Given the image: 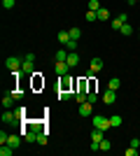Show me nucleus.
I'll return each mask as SVG.
<instances>
[{
	"mask_svg": "<svg viewBox=\"0 0 140 156\" xmlns=\"http://www.w3.org/2000/svg\"><path fill=\"white\" fill-rule=\"evenodd\" d=\"M131 147H135V149L140 147V140H138V137H133V140H131Z\"/></svg>",
	"mask_w": 140,
	"mask_h": 156,
	"instance_id": "4c0bfd02",
	"label": "nucleus"
},
{
	"mask_svg": "<svg viewBox=\"0 0 140 156\" xmlns=\"http://www.w3.org/2000/svg\"><path fill=\"white\" fill-rule=\"evenodd\" d=\"M103 65H105V63H103V58L96 56V58H91V63H89V70H91V72H100V70H103Z\"/></svg>",
	"mask_w": 140,
	"mask_h": 156,
	"instance_id": "39448f33",
	"label": "nucleus"
},
{
	"mask_svg": "<svg viewBox=\"0 0 140 156\" xmlns=\"http://www.w3.org/2000/svg\"><path fill=\"white\" fill-rule=\"evenodd\" d=\"M7 144H12L14 149H19V147H21V133H19V135H9V137H7Z\"/></svg>",
	"mask_w": 140,
	"mask_h": 156,
	"instance_id": "9b49d317",
	"label": "nucleus"
},
{
	"mask_svg": "<svg viewBox=\"0 0 140 156\" xmlns=\"http://www.w3.org/2000/svg\"><path fill=\"white\" fill-rule=\"evenodd\" d=\"M2 7H5V9H12V7H14V0H2Z\"/></svg>",
	"mask_w": 140,
	"mask_h": 156,
	"instance_id": "f704fd0d",
	"label": "nucleus"
},
{
	"mask_svg": "<svg viewBox=\"0 0 140 156\" xmlns=\"http://www.w3.org/2000/svg\"><path fill=\"white\" fill-rule=\"evenodd\" d=\"M126 2H128V5H131V0H126Z\"/></svg>",
	"mask_w": 140,
	"mask_h": 156,
	"instance_id": "a19ab883",
	"label": "nucleus"
},
{
	"mask_svg": "<svg viewBox=\"0 0 140 156\" xmlns=\"http://www.w3.org/2000/svg\"><path fill=\"white\" fill-rule=\"evenodd\" d=\"M70 86H73V79L66 75V77H63V82L59 84V91H70Z\"/></svg>",
	"mask_w": 140,
	"mask_h": 156,
	"instance_id": "ddd939ff",
	"label": "nucleus"
},
{
	"mask_svg": "<svg viewBox=\"0 0 140 156\" xmlns=\"http://www.w3.org/2000/svg\"><path fill=\"white\" fill-rule=\"evenodd\" d=\"M107 119H110V126H112V128H119V126H121V117H119V114H114V117H107Z\"/></svg>",
	"mask_w": 140,
	"mask_h": 156,
	"instance_id": "aec40b11",
	"label": "nucleus"
},
{
	"mask_svg": "<svg viewBox=\"0 0 140 156\" xmlns=\"http://www.w3.org/2000/svg\"><path fill=\"white\" fill-rule=\"evenodd\" d=\"M91 112H93V105L91 103H82L80 105V117H91Z\"/></svg>",
	"mask_w": 140,
	"mask_h": 156,
	"instance_id": "1a4fd4ad",
	"label": "nucleus"
},
{
	"mask_svg": "<svg viewBox=\"0 0 140 156\" xmlns=\"http://www.w3.org/2000/svg\"><path fill=\"white\" fill-rule=\"evenodd\" d=\"M87 21H98V12H91V9H89L87 12Z\"/></svg>",
	"mask_w": 140,
	"mask_h": 156,
	"instance_id": "72a5a7b5",
	"label": "nucleus"
},
{
	"mask_svg": "<svg viewBox=\"0 0 140 156\" xmlns=\"http://www.w3.org/2000/svg\"><path fill=\"white\" fill-rule=\"evenodd\" d=\"M103 133H105V130H100V128H96V130H93V133H91V140H93V142H100V140H103V137H105V135H103Z\"/></svg>",
	"mask_w": 140,
	"mask_h": 156,
	"instance_id": "f3484780",
	"label": "nucleus"
},
{
	"mask_svg": "<svg viewBox=\"0 0 140 156\" xmlns=\"http://www.w3.org/2000/svg\"><path fill=\"white\" fill-rule=\"evenodd\" d=\"M126 14H119V16H117V19H112V30H121V26H124V23H126Z\"/></svg>",
	"mask_w": 140,
	"mask_h": 156,
	"instance_id": "6e6552de",
	"label": "nucleus"
},
{
	"mask_svg": "<svg viewBox=\"0 0 140 156\" xmlns=\"http://www.w3.org/2000/svg\"><path fill=\"white\" fill-rule=\"evenodd\" d=\"M75 91H84V93H89V77H80V79H77Z\"/></svg>",
	"mask_w": 140,
	"mask_h": 156,
	"instance_id": "20e7f679",
	"label": "nucleus"
},
{
	"mask_svg": "<svg viewBox=\"0 0 140 156\" xmlns=\"http://www.w3.org/2000/svg\"><path fill=\"white\" fill-rule=\"evenodd\" d=\"M75 98V91H59V100H70Z\"/></svg>",
	"mask_w": 140,
	"mask_h": 156,
	"instance_id": "4be33fe9",
	"label": "nucleus"
},
{
	"mask_svg": "<svg viewBox=\"0 0 140 156\" xmlns=\"http://www.w3.org/2000/svg\"><path fill=\"white\" fill-rule=\"evenodd\" d=\"M14 100H16V98H14L12 93H9V96H5V98H2V107H5V110H9V107L14 105Z\"/></svg>",
	"mask_w": 140,
	"mask_h": 156,
	"instance_id": "2eb2a0df",
	"label": "nucleus"
},
{
	"mask_svg": "<svg viewBox=\"0 0 140 156\" xmlns=\"http://www.w3.org/2000/svg\"><path fill=\"white\" fill-rule=\"evenodd\" d=\"M12 96H14V98H21V96H23V91H19V89H14V91H12Z\"/></svg>",
	"mask_w": 140,
	"mask_h": 156,
	"instance_id": "58836bf2",
	"label": "nucleus"
},
{
	"mask_svg": "<svg viewBox=\"0 0 140 156\" xmlns=\"http://www.w3.org/2000/svg\"><path fill=\"white\" fill-rule=\"evenodd\" d=\"M68 65H70V70H73V68H77V65H80V54L77 51H70L68 54V61H66Z\"/></svg>",
	"mask_w": 140,
	"mask_h": 156,
	"instance_id": "0eeeda50",
	"label": "nucleus"
},
{
	"mask_svg": "<svg viewBox=\"0 0 140 156\" xmlns=\"http://www.w3.org/2000/svg\"><path fill=\"white\" fill-rule=\"evenodd\" d=\"M38 142H40L42 147L47 144V133H45V130H42V133H38Z\"/></svg>",
	"mask_w": 140,
	"mask_h": 156,
	"instance_id": "473e14b6",
	"label": "nucleus"
},
{
	"mask_svg": "<svg viewBox=\"0 0 140 156\" xmlns=\"http://www.w3.org/2000/svg\"><path fill=\"white\" fill-rule=\"evenodd\" d=\"M35 58H38L35 54H26V56H23V61H31V63H35Z\"/></svg>",
	"mask_w": 140,
	"mask_h": 156,
	"instance_id": "c9c22d12",
	"label": "nucleus"
},
{
	"mask_svg": "<svg viewBox=\"0 0 140 156\" xmlns=\"http://www.w3.org/2000/svg\"><path fill=\"white\" fill-rule=\"evenodd\" d=\"M68 40H70V33H68V30H61V33H59V42L66 47V44H68Z\"/></svg>",
	"mask_w": 140,
	"mask_h": 156,
	"instance_id": "6ab92c4d",
	"label": "nucleus"
},
{
	"mask_svg": "<svg viewBox=\"0 0 140 156\" xmlns=\"http://www.w3.org/2000/svg\"><path fill=\"white\" fill-rule=\"evenodd\" d=\"M68 33H70V37H73V40H80V37H82V30H80L77 26H73V28H70Z\"/></svg>",
	"mask_w": 140,
	"mask_h": 156,
	"instance_id": "5701e85b",
	"label": "nucleus"
},
{
	"mask_svg": "<svg viewBox=\"0 0 140 156\" xmlns=\"http://www.w3.org/2000/svg\"><path fill=\"white\" fill-rule=\"evenodd\" d=\"M87 103L96 105V103H98V93H96V91H89V93H87Z\"/></svg>",
	"mask_w": 140,
	"mask_h": 156,
	"instance_id": "b1692460",
	"label": "nucleus"
},
{
	"mask_svg": "<svg viewBox=\"0 0 140 156\" xmlns=\"http://www.w3.org/2000/svg\"><path fill=\"white\" fill-rule=\"evenodd\" d=\"M138 33H140V26H138Z\"/></svg>",
	"mask_w": 140,
	"mask_h": 156,
	"instance_id": "79ce46f5",
	"label": "nucleus"
},
{
	"mask_svg": "<svg viewBox=\"0 0 140 156\" xmlns=\"http://www.w3.org/2000/svg\"><path fill=\"white\" fill-rule=\"evenodd\" d=\"M21 65H23V58H21V56H9V58L5 61V68L7 70H21Z\"/></svg>",
	"mask_w": 140,
	"mask_h": 156,
	"instance_id": "f03ea898",
	"label": "nucleus"
},
{
	"mask_svg": "<svg viewBox=\"0 0 140 156\" xmlns=\"http://www.w3.org/2000/svg\"><path fill=\"white\" fill-rule=\"evenodd\" d=\"M135 2H140V0H131V5H135Z\"/></svg>",
	"mask_w": 140,
	"mask_h": 156,
	"instance_id": "ea45409f",
	"label": "nucleus"
},
{
	"mask_svg": "<svg viewBox=\"0 0 140 156\" xmlns=\"http://www.w3.org/2000/svg\"><path fill=\"white\" fill-rule=\"evenodd\" d=\"M103 103L105 105H114L117 103V91H114V89H107V91L103 93Z\"/></svg>",
	"mask_w": 140,
	"mask_h": 156,
	"instance_id": "7ed1b4c3",
	"label": "nucleus"
},
{
	"mask_svg": "<svg viewBox=\"0 0 140 156\" xmlns=\"http://www.w3.org/2000/svg\"><path fill=\"white\" fill-rule=\"evenodd\" d=\"M40 86H45V79H40V75L35 72V77H33V89H40Z\"/></svg>",
	"mask_w": 140,
	"mask_h": 156,
	"instance_id": "cd10ccee",
	"label": "nucleus"
},
{
	"mask_svg": "<svg viewBox=\"0 0 140 156\" xmlns=\"http://www.w3.org/2000/svg\"><path fill=\"white\" fill-rule=\"evenodd\" d=\"M77 44H80V40L70 37V40H68V44H66V49H68V51H77Z\"/></svg>",
	"mask_w": 140,
	"mask_h": 156,
	"instance_id": "412c9836",
	"label": "nucleus"
},
{
	"mask_svg": "<svg viewBox=\"0 0 140 156\" xmlns=\"http://www.w3.org/2000/svg\"><path fill=\"white\" fill-rule=\"evenodd\" d=\"M14 114H16V119L21 121V119L26 117V107H16V110H14Z\"/></svg>",
	"mask_w": 140,
	"mask_h": 156,
	"instance_id": "7c9ffc66",
	"label": "nucleus"
},
{
	"mask_svg": "<svg viewBox=\"0 0 140 156\" xmlns=\"http://www.w3.org/2000/svg\"><path fill=\"white\" fill-rule=\"evenodd\" d=\"M14 121H19L14 112H2V124H14Z\"/></svg>",
	"mask_w": 140,
	"mask_h": 156,
	"instance_id": "f8f14e48",
	"label": "nucleus"
},
{
	"mask_svg": "<svg viewBox=\"0 0 140 156\" xmlns=\"http://www.w3.org/2000/svg\"><path fill=\"white\" fill-rule=\"evenodd\" d=\"M68 70H70V65L66 63V61H56V75H61V77H66Z\"/></svg>",
	"mask_w": 140,
	"mask_h": 156,
	"instance_id": "423d86ee",
	"label": "nucleus"
},
{
	"mask_svg": "<svg viewBox=\"0 0 140 156\" xmlns=\"http://www.w3.org/2000/svg\"><path fill=\"white\" fill-rule=\"evenodd\" d=\"M110 149H112V142L103 137V140H100V151H110Z\"/></svg>",
	"mask_w": 140,
	"mask_h": 156,
	"instance_id": "393cba45",
	"label": "nucleus"
},
{
	"mask_svg": "<svg viewBox=\"0 0 140 156\" xmlns=\"http://www.w3.org/2000/svg\"><path fill=\"white\" fill-rule=\"evenodd\" d=\"M89 9H91V12H98V9H100L98 0H89Z\"/></svg>",
	"mask_w": 140,
	"mask_h": 156,
	"instance_id": "2f4dec72",
	"label": "nucleus"
},
{
	"mask_svg": "<svg viewBox=\"0 0 140 156\" xmlns=\"http://www.w3.org/2000/svg\"><path fill=\"white\" fill-rule=\"evenodd\" d=\"M75 100H77V103H87V93H84V91H75Z\"/></svg>",
	"mask_w": 140,
	"mask_h": 156,
	"instance_id": "c85d7f7f",
	"label": "nucleus"
},
{
	"mask_svg": "<svg viewBox=\"0 0 140 156\" xmlns=\"http://www.w3.org/2000/svg\"><path fill=\"white\" fill-rule=\"evenodd\" d=\"M119 86H121V82H119V79H117V77H112V79H110V82H107V89H114V91H117Z\"/></svg>",
	"mask_w": 140,
	"mask_h": 156,
	"instance_id": "a878e982",
	"label": "nucleus"
},
{
	"mask_svg": "<svg viewBox=\"0 0 140 156\" xmlns=\"http://www.w3.org/2000/svg\"><path fill=\"white\" fill-rule=\"evenodd\" d=\"M119 33H121V35H131V33H133V26H131V23H124Z\"/></svg>",
	"mask_w": 140,
	"mask_h": 156,
	"instance_id": "c756f323",
	"label": "nucleus"
},
{
	"mask_svg": "<svg viewBox=\"0 0 140 156\" xmlns=\"http://www.w3.org/2000/svg\"><path fill=\"white\" fill-rule=\"evenodd\" d=\"M68 54H70V51H68L66 47H61L59 51H56V61H68Z\"/></svg>",
	"mask_w": 140,
	"mask_h": 156,
	"instance_id": "dca6fc26",
	"label": "nucleus"
},
{
	"mask_svg": "<svg viewBox=\"0 0 140 156\" xmlns=\"http://www.w3.org/2000/svg\"><path fill=\"white\" fill-rule=\"evenodd\" d=\"M12 154H14L12 144H0V156H12Z\"/></svg>",
	"mask_w": 140,
	"mask_h": 156,
	"instance_id": "4468645a",
	"label": "nucleus"
},
{
	"mask_svg": "<svg viewBox=\"0 0 140 156\" xmlns=\"http://www.w3.org/2000/svg\"><path fill=\"white\" fill-rule=\"evenodd\" d=\"M23 137H26V142H38V133H35V130H28Z\"/></svg>",
	"mask_w": 140,
	"mask_h": 156,
	"instance_id": "bb28decb",
	"label": "nucleus"
},
{
	"mask_svg": "<svg viewBox=\"0 0 140 156\" xmlns=\"http://www.w3.org/2000/svg\"><path fill=\"white\" fill-rule=\"evenodd\" d=\"M21 72H23V75H35V63H31V61H23V65H21Z\"/></svg>",
	"mask_w": 140,
	"mask_h": 156,
	"instance_id": "9d476101",
	"label": "nucleus"
},
{
	"mask_svg": "<svg viewBox=\"0 0 140 156\" xmlns=\"http://www.w3.org/2000/svg\"><path fill=\"white\" fill-rule=\"evenodd\" d=\"M107 19H110V9L100 7V9H98V21H107Z\"/></svg>",
	"mask_w": 140,
	"mask_h": 156,
	"instance_id": "a211bd4d",
	"label": "nucleus"
},
{
	"mask_svg": "<svg viewBox=\"0 0 140 156\" xmlns=\"http://www.w3.org/2000/svg\"><path fill=\"white\" fill-rule=\"evenodd\" d=\"M93 128H100V130H110L112 126H110V119L103 117V114H93Z\"/></svg>",
	"mask_w": 140,
	"mask_h": 156,
	"instance_id": "f257e3e1",
	"label": "nucleus"
},
{
	"mask_svg": "<svg viewBox=\"0 0 140 156\" xmlns=\"http://www.w3.org/2000/svg\"><path fill=\"white\" fill-rule=\"evenodd\" d=\"M7 137H9V135H7L5 130H2V133H0V144H7Z\"/></svg>",
	"mask_w": 140,
	"mask_h": 156,
	"instance_id": "e433bc0d",
	"label": "nucleus"
}]
</instances>
